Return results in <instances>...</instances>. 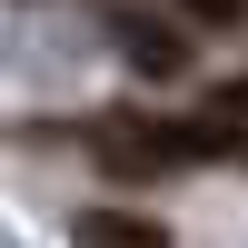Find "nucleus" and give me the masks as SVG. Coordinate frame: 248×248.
<instances>
[{
    "label": "nucleus",
    "instance_id": "f257e3e1",
    "mask_svg": "<svg viewBox=\"0 0 248 248\" xmlns=\"http://www.w3.org/2000/svg\"><path fill=\"white\" fill-rule=\"evenodd\" d=\"M109 40L149 79H179V70H189V30H169V20H149V10H109Z\"/></svg>",
    "mask_w": 248,
    "mask_h": 248
},
{
    "label": "nucleus",
    "instance_id": "f03ea898",
    "mask_svg": "<svg viewBox=\"0 0 248 248\" xmlns=\"http://www.w3.org/2000/svg\"><path fill=\"white\" fill-rule=\"evenodd\" d=\"M79 248H169V229L159 218H139V209H79Z\"/></svg>",
    "mask_w": 248,
    "mask_h": 248
},
{
    "label": "nucleus",
    "instance_id": "7ed1b4c3",
    "mask_svg": "<svg viewBox=\"0 0 248 248\" xmlns=\"http://www.w3.org/2000/svg\"><path fill=\"white\" fill-rule=\"evenodd\" d=\"M179 10H189L199 30H238V20H248V0H179Z\"/></svg>",
    "mask_w": 248,
    "mask_h": 248
},
{
    "label": "nucleus",
    "instance_id": "20e7f679",
    "mask_svg": "<svg viewBox=\"0 0 248 248\" xmlns=\"http://www.w3.org/2000/svg\"><path fill=\"white\" fill-rule=\"evenodd\" d=\"M218 109H229V119H248V79H229V90H218Z\"/></svg>",
    "mask_w": 248,
    "mask_h": 248
},
{
    "label": "nucleus",
    "instance_id": "39448f33",
    "mask_svg": "<svg viewBox=\"0 0 248 248\" xmlns=\"http://www.w3.org/2000/svg\"><path fill=\"white\" fill-rule=\"evenodd\" d=\"M0 248H10V238H0Z\"/></svg>",
    "mask_w": 248,
    "mask_h": 248
}]
</instances>
